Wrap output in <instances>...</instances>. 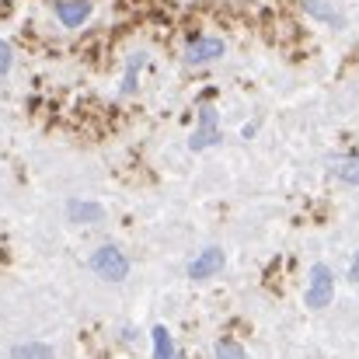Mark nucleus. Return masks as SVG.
I'll list each match as a JSON object with an SVG mask.
<instances>
[{"instance_id": "obj_4", "label": "nucleus", "mask_w": 359, "mask_h": 359, "mask_svg": "<svg viewBox=\"0 0 359 359\" xmlns=\"http://www.w3.org/2000/svg\"><path fill=\"white\" fill-rule=\"evenodd\" d=\"M224 265H227V255H224L220 248H206V251H199V255L189 262V279H196V283L213 279Z\"/></svg>"}, {"instance_id": "obj_14", "label": "nucleus", "mask_w": 359, "mask_h": 359, "mask_svg": "<svg viewBox=\"0 0 359 359\" xmlns=\"http://www.w3.org/2000/svg\"><path fill=\"white\" fill-rule=\"evenodd\" d=\"M11 63H14V49H11L7 39H0V77L11 70Z\"/></svg>"}, {"instance_id": "obj_10", "label": "nucleus", "mask_w": 359, "mask_h": 359, "mask_svg": "<svg viewBox=\"0 0 359 359\" xmlns=\"http://www.w3.org/2000/svg\"><path fill=\"white\" fill-rule=\"evenodd\" d=\"M304 11H307L311 18H318V21H328V25H335V28H346V18H342L335 7H328L325 0H304Z\"/></svg>"}, {"instance_id": "obj_3", "label": "nucleus", "mask_w": 359, "mask_h": 359, "mask_svg": "<svg viewBox=\"0 0 359 359\" xmlns=\"http://www.w3.org/2000/svg\"><path fill=\"white\" fill-rule=\"evenodd\" d=\"M217 140H224V136H220V116H217V109H213V105H203V109H199V122H196V133H192V140H189V147H192V150H206V147H213Z\"/></svg>"}, {"instance_id": "obj_5", "label": "nucleus", "mask_w": 359, "mask_h": 359, "mask_svg": "<svg viewBox=\"0 0 359 359\" xmlns=\"http://www.w3.org/2000/svg\"><path fill=\"white\" fill-rule=\"evenodd\" d=\"M224 39H192L185 46V63H213L224 56Z\"/></svg>"}, {"instance_id": "obj_13", "label": "nucleus", "mask_w": 359, "mask_h": 359, "mask_svg": "<svg viewBox=\"0 0 359 359\" xmlns=\"http://www.w3.org/2000/svg\"><path fill=\"white\" fill-rule=\"evenodd\" d=\"M140 67H143V56L136 53V56L129 60V67H126V77H122V95H133V91H136V74H140Z\"/></svg>"}, {"instance_id": "obj_12", "label": "nucleus", "mask_w": 359, "mask_h": 359, "mask_svg": "<svg viewBox=\"0 0 359 359\" xmlns=\"http://www.w3.org/2000/svg\"><path fill=\"white\" fill-rule=\"evenodd\" d=\"M213 353H217V359H248L244 356V346H241L238 339H220Z\"/></svg>"}, {"instance_id": "obj_11", "label": "nucleus", "mask_w": 359, "mask_h": 359, "mask_svg": "<svg viewBox=\"0 0 359 359\" xmlns=\"http://www.w3.org/2000/svg\"><path fill=\"white\" fill-rule=\"evenodd\" d=\"M11 359H56L46 342H21L11 349Z\"/></svg>"}, {"instance_id": "obj_7", "label": "nucleus", "mask_w": 359, "mask_h": 359, "mask_svg": "<svg viewBox=\"0 0 359 359\" xmlns=\"http://www.w3.org/2000/svg\"><path fill=\"white\" fill-rule=\"evenodd\" d=\"M56 18L67 28H77L91 18V0H56Z\"/></svg>"}, {"instance_id": "obj_2", "label": "nucleus", "mask_w": 359, "mask_h": 359, "mask_svg": "<svg viewBox=\"0 0 359 359\" xmlns=\"http://www.w3.org/2000/svg\"><path fill=\"white\" fill-rule=\"evenodd\" d=\"M332 297H335V276H332V269L325 262L311 265V279H307V293H304L307 307L321 311V307L332 304Z\"/></svg>"}, {"instance_id": "obj_6", "label": "nucleus", "mask_w": 359, "mask_h": 359, "mask_svg": "<svg viewBox=\"0 0 359 359\" xmlns=\"http://www.w3.org/2000/svg\"><path fill=\"white\" fill-rule=\"evenodd\" d=\"M102 217H105L102 203H91V199H70L67 203V220L70 224H102Z\"/></svg>"}, {"instance_id": "obj_8", "label": "nucleus", "mask_w": 359, "mask_h": 359, "mask_svg": "<svg viewBox=\"0 0 359 359\" xmlns=\"http://www.w3.org/2000/svg\"><path fill=\"white\" fill-rule=\"evenodd\" d=\"M150 339H154V359H185L178 353V346H175V339H171V332L164 325H157L150 332Z\"/></svg>"}, {"instance_id": "obj_15", "label": "nucleus", "mask_w": 359, "mask_h": 359, "mask_svg": "<svg viewBox=\"0 0 359 359\" xmlns=\"http://www.w3.org/2000/svg\"><path fill=\"white\" fill-rule=\"evenodd\" d=\"M349 279H353V283H359V251L353 255V262H349Z\"/></svg>"}, {"instance_id": "obj_9", "label": "nucleus", "mask_w": 359, "mask_h": 359, "mask_svg": "<svg viewBox=\"0 0 359 359\" xmlns=\"http://www.w3.org/2000/svg\"><path fill=\"white\" fill-rule=\"evenodd\" d=\"M332 175L346 185H359V154H346L332 161Z\"/></svg>"}, {"instance_id": "obj_16", "label": "nucleus", "mask_w": 359, "mask_h": 359, "mask_svg": "<svg viewBox=\"0 0 359 359\" xmlns=\"http://www.w3.org/2000/svg\"><path fill=\"white\" fill-rule=\"evenodd\" d=\"M255 133H258V126H255V122H251V126H244V129H241V136H244V140H251V136H255Z\"/></svg>"}, {"instance_id": "obj_1", "label": "nucleus", "mask_w": 359, "mask_h": 359, "mask_svg": "<svg viewBox=\"0 0 359 359\" xmlns=\"http://www.w3.org/2000/svg\"><path fill=\"white\" fill-rule=\"evenodd\" d=\"M88 269H91L95 276L109 279V283H122V279L129 276V258L122 255L119 248L105 244V248H98V251L88 258Z\"/></svg>"}]
</instances>
